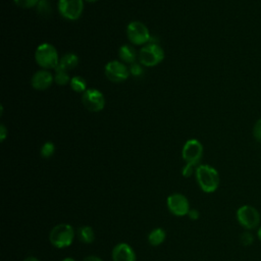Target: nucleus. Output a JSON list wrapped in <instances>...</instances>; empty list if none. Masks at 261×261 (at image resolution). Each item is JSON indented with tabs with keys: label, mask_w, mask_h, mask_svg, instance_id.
Segmentation results:
<instances>
[{
	"label": "nucleus",
	"mask_w": 261,
	"mask_h": 261,
	"mask_svg": "<svg viewBox=\"0 0 261 261\" xmlns=\"http://www.w3.org/2000/svg\"><path fill=\"white\" fill-rule=\"evenodd\" d=\"M83 261H103L100 257L96 255H89L83 259Z\"/></svg>",
	"instance_id": "nucleus-29"
},
{
	"label": "nucleus",
	"mask_w": 261,
	"mask_h": 261,
	"mask_svg": "<svg viewBox=\"0 0 261 261\" xmlns=\"http://www.w3.org/2000/svg\"><path fill=\"white\" fill-rule=\"evenodd\" d=\"M118 56L120 58L121 61L125 62V63H135L136 58H137V52L134 49V47L129 46V45H123L119 48L118 51Z\"/></svg>",
	"instance_id": "nucleus-16"
},
{
	"label": "nucleus",
	"mask_w": 261,
	"mask_h": 261,
	"mask_svg": "<svg viewBox=\"0 0 261 261\" xmlns=\"http://www.w3.org/2000/svg\"><path fill=\"white\" fill-rule=\"evenodd\" d=\"M83 105L92 112L101 111L105 106V98L103 94L96 89H89L82 96Z\"/></svg>",
	"instance_id": "nucleus-10"
},
{
	"label": "nucleus",
	"mask_w": 261,
	"mask_h": 261,
	"mask_svg": "<svg viewBox=\"0 0 261 261\" xmlns=\"http://www.w3.org/2000/svg\"><path fill=\"white\" fill-rule=\"evenodd\" d=\"M76 236L80 242L89 245L95 241V231L90 225H83L77 228Z\"/></svg>",
	"instance_id": "nucleus-14"
},
{
	"label": "nucleus",
	"mask_w": 261,
	"mask_h": 261,
	"mask_svg": "<svg viewBox=\"0 0 261 261\" xmlns=\"http://www.w3.org/2000/svg\"><path fill=\"white\" fill-rule=\"evenodd\" d=\"M195 176L199 188L207 194L214 193L220 182L218 171L211 165L199 164L195 170Z\"/></svg>",
	"instance_id": "nucleus-1"
},
{
	"label": "nucleus",
	"mask_w": 261,
	"mask_h": 261,
	"mask_svg": "<svg viewBox=\"0 0 261 261\" xmlns=\"http://www.w3.org/2000/svg\"><path fill=\"white\" fill-rule=\"evenodd\" d=\"M69 84H70V88L76 93H85L87 91L86 90L87 83L82 76L75 75V76L71 77Z\"/></svg>",
	"instance_id": "nucleus-18"
},
{
	"label": "nucleus",
	"mask_w": 261,
	"mask_h": 261,
	"mask_svg": "<svg viewBox=\"0 0 261 261\" xmlns=\"http://www.w3.org/2000/svg\"><path fill=\"white\" fill-rule=\"evenodd\" d=\"M61 261H76V260L73 259L72 257H65V258H63Z\"/></svg>",
	"instance_id": "nucleus-32"
},
{
	"label": "nucleus",
	"mask_w": 261,
	"mask_h": 261,
	"mask_svg": "<svg viewBox=\"0 0 261 261\" xmlns=\"http://www.w3.org/2000/svg\"><path fill=\"white\" fill-rule=\"evenodd\" d=\"M111 258L112 261H136L137 255L130 245L121 242L113 247Z\"/></svg>",
	"instance_id": "nucleus-12"
},
{
	"label": "nucleus",
	"mask_w": 261,
	"mask_h": 261,
	"mask_svg": "<svg viewBox=\"0 0 261 261\" xmlns=\"http://www.w3.org/2000/svg\"><path fill=\"white\" fill-rule=\"evenodd\" d=\"M238 223L245 230H252L258 228L261 222V215L257 208L252 205H242L236 212Z\"/></svg>",
	"instance_id": "nucleus-3"
},
{
	"label": "nucleus",
	"mask_w": 261,
	"mask_h": 261,
	"mask_svg": "<svg viewBox=\"0 0 261 261\" xmlns=\"http://www.w3.org/2000/svg\"><path fill=\"white\" fill-rule=\"evenodd\" d=\"M77 64H79V57L73 53H67L60 58L58 66L63 68L66 71H69L74 67H76Z\"/></svg>",
	"instance_id": "nucleus-17"
},
{
	"label": "nucleus",
	"mask_w": 261,
	"mask_h": 261,
	"mask_svg": "<svg viewBox=\"0 0 261 261\" xmlns=\"http://www.w3.org/2000/svg\"><path fill=\"white\" fill-rule=\"evenodd\" d=\"M165 239H166V232L162 227L153 228L147 237L148 243L153 247L160 246L165 241Z\"/></svg>",
	"instance_id": "nucleus-15"
},
{
	"label": "nucleus",
	"mask_w": 261,
	"mask_h": 261,
	"mask_svg": "<svg viewBox=\"0 0 261 261\" xmlns=\"http://www.w3.org/2000/svg\"><path fill=\"white\" fill-rule=\"evenodd\" d=\"M166 205L171 214L182 217L190 211V202L188 198L180 193H172L166 199Z\"/></svg>",
	"instance_id": "nucleus-7"
},
{
	"label": "nucleus",
	"mask_w": 261,
	"mask_h": 261,
	"mask_svg": "<svg viewBox=\"0 0 261 261\" xmlns=\"http://www.w3.org/2000/svg\"><path fill=\"white\" fill-rule=\"evenodd\" d=\"M105 74L113 83H121L128 77L129 69L120 61H109L105 66Z\"/></svg>",
	"instance_id": "nucleus-11"
},
{
	"label": "nucleus",
	"mask_w": 261,
	"mask_h": 261,
	"mask_svg": "<svg viewBox=\"0 0 261 261\" xmlns=\"http://www.w3.org/2000/svg\"><path fill=\"white\" fill-rule=\"evenodd\" d=\"M14 3L17 6H20L22 8H31L34 6H37L39 0H13Z\"/></svg>",
	"instance_id": "nucleus-24"
},
{
	"label": "nucleus",
	"mask_w": 261,
	"mask_h": 261,
	"mask_svg": "<svg viewBox=\"0 0 261 261\" xmlns=\"http://www.w3.org/2000/svg\"><path fill=\"white\" fill-rule=\"evenodd\" d=\"M87 2H95V1H97V0H86Z\"/></svg>",
	"instance_id": "nucleus-33"
},
{
	"label": "nucleus",
	"mask_w": 261,
	"mask_h": 261,
	"mask_svg": "<svg viewBox=\"0 0 261 261\" xmlns=\"http://www.w3.org/2000/svg\"><path fill=\"white\" fill-rule=\"evenodd\" d=\"M83 9V0H58V10L60 14L66 19H77L82 15Z\"/></svg>",
	"instance_id": "nucleus-9"
},
{
	"label": "nucleus",
	"mask_w": 261,
	"mask_h": 261,
	"mask_svg": "<svg viewBox=\"0 0 261 261\" xmlns=\"http://www.w3.org/2000/svg\"><path fill=\"white\" fill-rule=\"evenodd\" d=\"M252 134L254 139L261 143V118L257 119L253 125V129H252Z\"/></svg>",
	"instance_id": "nucleus-23"
},
{
	"label": "nucleus",
	"mask_w": 261,
	"mask_h": 261,
	"mask_svg": "<svg viewBox=\"0 0 261 261\" xmlns=\"http://www.w3.org/2000/svg\"><path fill=\"white\" fill-rule=\"evenodd\" d=\"M74 236V229L70 224L59 223L51 228L49 232V242L57 249H64L72 244Z\"/></svg>",
	"instance_id": "nucleus-2"
},
{
	"label": "nucleus",
	"mask_w": 261,
	"mask_h": 261,
	"mask_svg": "<svg viewBox=\"0 0 261 261\" xmlns=\"http://www.w3.org/2000/svg\"><path fill=\"white\" fill-rule=\"evenodd\" d=\"M203 145L196 139L188 140L181 150V156L186 163L198 166L203 156Z\"/></svg>",
	"instance_id": "nucleus-6"
},
{
	"label": "nucleus",
	"mask_w": 261,
	"mask_h": 261,
	"mask_svg": "<svg viewBox=\"0 0 261 261\" xmlns=\"http://www.w3.org/2000/svg\"><path fill=\"white\" fill-rule=\"evenodd\" d=\"M257 238L261 242V225L257 228Z\"/></svg>",
	"instance_id": "nucleus-31"
},
{
	"label": "nucleus",
	"mask_w": 261,
	"mask_h": 261,
	"mask_svg": "<svg viewBox=\"0 0 261 261\" xmlns=\"http://www.w3.org/2000/svg\"><path fill=\"white\" fill-rule=\"evenodd\" d=\"M53 75L50 71L42 69L38 70L32 77V86L36 90H46L53 83Z\"/></svg>",
	"instance_id": "nucleus-13"
},
{
	"label": "nucleus",
	"mask_w": 261,
	"mask_h": 261,
	"mask_svg": "<svg viewBox=\"0 0 261 261\" xmlns=\"http://www.w3.org/2000/svg\"><path fill=\"white\" fill-rule=\"evenodd\" d=\"M6 135H7L6 127H5L3 124H1V125H0V141H1V142H3V141L5 140Z\"/></svg>",
	"instance_id": "nucleus-28"
},
{
	"label": "nucleus",
	"mask_w": 261,
	"mask_h": 261,
	"mask_svg": "<svg viewBox=\"0 0 261 261\" xmlns=\"http://www.w3.org/2000/svg\"><path fill=\"white\" fill-rule=\"evenodd\" d=\"M37 12L43 17L50 16L52 13V7L49 0H39L37 4Z\"/></svg>",
	"instance_id": "nucleus-20"
},
{
	"label": "nucleus",
	"mask_w": 261,
	"mask_h": 261,
	"mask_svg": "<svg viewBox=\"0 0 261 261\" xmlns=\"http://www.w3.org/2000/svg\"><path fill=\"white\" fill-rule=\"evenodd\" d=\"M129 72L135 76H139L143 73V67L139 63H133L129 67Z\"/></svg>",
	"instance_id": "nucleus-26"
},
{
	"label": "nucleus",
	"mask_w": 261,
	"mask_h": 261,
	"mask_svg": "<svg viewBox=\"0 0 261 261\" xmlns=\"http://www.w3.org/2000/svg\"><path fill=\"white\" fill-rule=\"evenodd\" d=\"M54 81H55L56 84H58V85H60V86L66 85L67 83L70 82V77H69L68 71H66V70H64L63 68L57 66V67L55 68Z\"/></svg>",
	"instance_id": "nucleus-19"
},
{
	"label": "nucleus",
	"mask_w": 261,
	"mask_h": 261,
	"mask_svg": "<svg viewBox=\"0 0 261 261\" xmlns=\"http://www.w3.org/2000/svg\"><path fill=\"white\" fill-rule=\"evenodd\" d=\"M126 35L128 40L135 45H143L150 40L148 28L141 21H133L126 27Z\"/></svg>",
	"instance_id": "nucleus-8"
},
{
	"label": "nucleus",
	"mask_w": 261,
	"mask_h": 261,
	"mask_svg": "<svg viewBox=\"0 0 261 261\" xmlns=\"http://www.w3.org/2000/svg\"><path fill=\"white\" fill-rule=\"evenodd\" d=\"M188 217L191 220H198L200 217V212L197 209H190V211L188 213Z\"/></svg>",
	"instance_id": "nucleus-27"
},
{
	"label": "nucleus",
	"mask_w": 261,
	"mask_h": 261,
	"mask_svg": "<svg viewBox=\"0 0 261 261\" xmlns=\"http://www.w3.org/2000/svg\"><path fill=\"white\" fill-rule=\"evenodd\" d=\"M35 59L43 68H56L60 60L57 50L49 43H43L38 46L35 52Z\"/></svg>",
	"instance_id": "nucleus-4"
},
{
	"label": "nucleus",
	"mask_w": 261,
	"mask_h": 261,
	"mask_svg": "<svg viewBox=\"0 0 261 261\" xmlns=\"http://www.w3.org/2000/svg\"><path fill=\"white\" fill-rule=\"evenodd\" d=\"M139 61L145 66H155L164 58L163 49L155 43H150L143 46L139 52Z\"/></svg>",
	"instance_id": "nucleus-5"
},
{
	"label": "nucleus",
	"mask_w": 261,
	"mask_h": 261,
	"mask_svg": "<svg viewBox=\"0 0 261 261\" xmlns=\"http://www.w3.org/2000/svg\"><path fill=\"white\" fill-rule=\"evenodd\" d=\"M195 170H196V166H194L192 164H189V163H186V165L181 169V174L185 177H190L195 172Z\"/></svg>",
	"instance_id": "nucleus-25"
},
{
	"label": "nucleus",
	"mask_w": 261,
	"mask_h": 261,
	"mask_svg": "<svg viewBox=\"0 0 261 261\" xmlns=\"http://www.w3.org/2000/svg\"><path fill=\"white\" fill-rule=\"evenodd\" d=\"M22 261H40L37 257H34V256H29L27 258H24Z\"/></svg>",
	"instance_id": "nucleus-30"
},
{
	"label": "nucleus",
	"mask_w": 261,
	"mask_h": 261,
	"mask_svg": "<svg viewBox=\"0 0 261 261\" xmlns=\"http://www.w3.org/2000/svg\"><path fill=\"white\" fill-rule=\"evenodd\" d=\"M55 152V146L52 142H46L41 148V156L43 158H50Z\"/></svg>",
	"instance_id": "nucleus-21"
},
{
	"label": "nucleus",
	"mask_w": 261,
	"mask_h": 261,
	"mask_svg": "<svg viewBox=\"0 0 261 261\" xmlns=\"http://www.w3.org/2000/svg\"><path fill=\"white\" fill-rule=\"evenodd\" d=\"M254 241H255V237L250 230H245L240 234V242L245 247L251 246L254 243Z\"/></svg>",
	"instance_id": "nucleus-22"
}]
</instances>
